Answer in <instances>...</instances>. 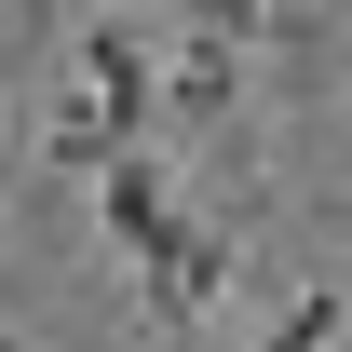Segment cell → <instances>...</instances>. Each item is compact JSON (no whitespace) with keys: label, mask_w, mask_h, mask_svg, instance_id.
Wrapping results in <instances>:
<instances>
[{"label":"cell","mask_w":352,"mask_h":352,"mask_svg":"<svg viewBox=\"0 0 352 352\" xmlns=\"http://www.w3.org/2000/svg\"><path fill=\"white\" fill-rule=\"evenodd\" d=\"M217 285H230V244L204 217H149L135 230V298H149V325H204V311H217Z\"/></svg>","instance_id":"obj_1"},{"label":"cell","mask_w":352,"mask_h":352,"mask_svg":"<svg viewBox=\"0 0 352 352\" xmlns=\"http://www.w3.org/2000/svg\"><path fill=\"white\" fill-rule=\"evenodd\" d=\"M82 95H95L122 135L163 122V28H149L135 0H122V14H82Z\"/></svg>","instance_id":"obj_2"},{"label":"cell","mask_w":352,"mask_h":352,"mask_svg":"<svg viewBox=\"0 0 352 352\" xmlns=\"http://www.w3.org/2000/svg\"><path fill=\"white\" fill-rule=\"evenodd\" d=\"M230 95H244V41H190V28H176V68H163V109L190 135L204 122H230Z\"/></svg>","instance_id":"obj_3"},{"label":"cell","mask_w":352,"mask_h":352,"mask_svg":"<svg viewBox=\"0 0 352 352\" xmlns=\"http://www.w3.org/2000/svg\"><path fill=\"white\" fill-rule=\"evenodd\" d=\"M41 149H54V163H68V176H95V163H109V149H135V135L109 122L95 95H54V122H41Z\"/></svg>","instance_id":"obj_4"},{"label":"cell","mask_w":352,"mask_h":352,"mask_svg":"<svg viewBox=\"0 0 352 352\" xmlns=\"http://www.w3.org/2000/svg\"><path fill=\"white\" fill-rule=\"evenodd\" d=\"M339 311H352L339 285H298V311H285V325H271L258 352H325V339H339Z\"/></svg>","instance_id":"obj_5"},{"label":"cell","mask_w":352,"mask_h":352,"mask_svg":"<svg viewBox=\"0 0 352 352\" xmlns=\"http://www.w3.org/2000/svg\"><path fill=\"white\" fill-rule=\"evenodd\" d=\"M258 14H271V0H176L190 41H258Z\"/></svg>","instance_id":"obj_6"}]
</instances>
